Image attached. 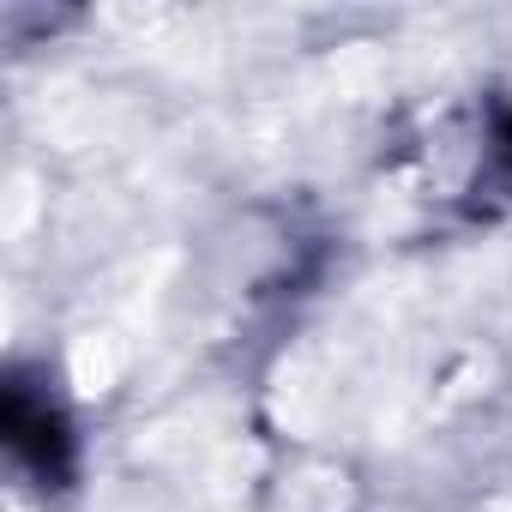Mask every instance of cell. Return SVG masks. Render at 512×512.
I'll use <instances>...</instances> for the list:
<instances>
[{"instance_id": "obj_1", "label": "cell", "mask_w": 512, "mask_h": 512, "mask_svg": "<svg viewBox=\"0 0 512 512\" xmlns=\"http://www.w3.org/2000/svg\"><path fill=\"white\" fill-rule=\"evenodd\" d=\"M0 440H7L13 470L31 488H43V494L73 488L79 434H73V416H67L61 392L49 386V368H31V362L7 368V380H0Z\"/></svg>"}]
</instances>
